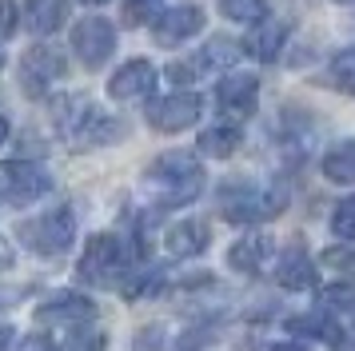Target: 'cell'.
I'll list each match as a JSON object with an SVG mask.
<instances>
[{
  "mask_svg": "<svg viewBox=\"0 0 355 351\" xmlns=\"http://www.w3.org/2000/svg\"><path fill=\"white\" fill-rule=\"evenodd\" d=\"M320 307H323L331 319H339L347 332H355V287H352V284L320 287Z\"/></svg>",
  "mask_w": 355,
  "mask_h": 351,
  "instance_id": "cell-19",
  "label": "cell"
},
{
  "mask_svg": "<svg viewBox=\"0 0 355 351\" xmlns=\"http://www.w3.org/2000/svg\"><path fill=\"white\" fill-rule=\"evenodd\" d=\"M275 280H279V287L284 291H311L315 287V259L300 248V243H291L288 252H284V259H279V268H275Z\"/></svg>",
  "mask_w": 355,
  "mask_h": 351,
  "instance_id": "cell-16",
  "label": "cell"
},
{
  "mask_svg": "<svg viewBox=\"0 0 355 351\" xmlns=\"http://www.w3.org/2000/svg\"><path fill=\"white\" fill-rule=\"evenodd\" d=\"M84 4H108V0H84Z\"/></svg>",
  "mask_w": 355,
  "mask_h": 351,
  "instance_id": "cell-38",
  "label": "cell"
},
{
  "mask_svg": "<svg viewBox=\"0 0 355 351\" xmlns=\"http://www.w3.org/2000/svg\"><path fill=\"white\" fill-rule=\"evenodd\" d=\"M236 52H240V44H232V40H211L204 52H200V60L211 68H227V64H236Z\"/></svg>",
  "mask_w": 355,
  "mask_h": 351,
  "instance_id": "cell-27",
  "label": "cell"
},
{
  "mask_svg": "<svg viewBox=\"0 0 355 351\" xmlns=\"http://www.w3.org/2000/svg\"><path fill=\"white\" fill-rule=\"evenodd\" d=\"M336 351H355V332L339 335V339H336Z\"/></svg>",
  "mask_w": 355,
  "mask_h": 351,
  "instance_id": "cell-35",
  "label": "cell"
},
{
  "mask_svg": "<svg viewBox=\"0 0 355 351\" xmlns=\"http://www.w3.org/2000/svg\"><path fill=\"white\" fill-rule=\"evenodd\" d=\"M68 4L72 0H28L24 4V24H28V32H36V36L56 32L68 20Z\"/></svg>",
  "mask_w": 355,
  "mask_h": 351,
  "instance_id": "cell-18",
  "label": "cell"
},
{
  "mask_svg": "<svg viewBox=\"0 0 355 351\" xmlns=\"http://www.w3.org/2000/svg\"><path fill=\"white\" fill-rule=\"evenodd\" d=\"M220 12L236 24H263L268 20V0H220Z\"/></svg>",
  "mask_w": 355,
  "mask_h": 351,
  "instance_id": "cell-23",
  "label": "cell"
},
{
  "mask_svg": "<svg viewBox=\"0 0 355 351\" xmlns=\"http://www.w3.org/2000/svg\"><path fill=\"white\" fill-rule=\"evenodd\" d=\"M272 259H275V239L268 232H248L227 248V264L243 275H259Z\"/></svg>",
  "mask_w": 355,
  "mask_h": 351,
  "instance_id": "cell-14",
  "label": "cell"
},
{
  "mask_svg": "<svg viewBox=\"0 0 355 351\" xmlns=\"http://www.w3.org/2000/svg\"><path fill=\"white\" fill-rule=\"evenodd\" d=\"M288 207V191L272 184H227L220 196V212L232 223H263Z\"/></svg>",
  "mask_w": 355,
  "mask_h": 351,
  "instance_id": "cell-3",
  "label": "cell"
},
{
  "mask_svg": "<svg viewBox=\"0 0 355 351\" xmlns=\"http://www.w3.org/2000/svg\"><path fill=\"white\" fill-rule=\"evenodd\" d=\"M240 128L236 124H211L200 132V152L211 160H227V156H236L240 152Z\"/></svg>",
  "mask_w": 355,
  "mask_h": 351,
  "instance_id": "cell-20",
  "label": "cell"
},
{
  "mask_svg": "<svg viewBox=\"0 0 355 351\" xmlns=\"http://www.w3.org/2000/svg\"><path fill=\"white\" fill-rule=\"evenodd\" d=\"M152 92H156V68L148 60H128L124 68H116L112 80H108V96L120 100V104L148 100Z\"/></svg>",
  "mask_w": 355,
  "mask_h": 351,
  "instance_id": "cell-12",
  "label": "cell"
},
{
  "mask_svg": "<svg viewBox=\"0 0 355 351\" xmlns=\"http://www.w3.org/2000/svg\"><path fill=\"white\" fill-rule=\"evenodd\" d=\"M263 351H311L307 343H272V348H263Z\"/></svg>",
  "mask_w": 355,
  "mask_h": 351,
  "instance_id": "cell-36",
  "label": "cell"
},
{
  "mask_svg": "<svg viewBox=\"0 0 355 351\" xmlns=\"http://www.w3.org/2000/svg\"><path fill=\"white\" fill-rule=\"evenodd\" d=\"M204 72H208V64L200 60V52H196L192 60H180V64H172V68H168V76L176 80V84H192V80H200Z\"/></svg>",
  "mask_w": 355,
  "mask_h": 351,
  "instance_id": "cell-29",
  "label": "cell"
},
{
  "mask_svg": "<svg viewBox=\"0 0 355 351\" xmlns=\"http://www.w3.org/2000/svg\"><path fill=\"white\" fill-rule=\"evenodd\" d=\"M104 332L92 327V323H80V327H68L64 339H60V351H104Z\"/></svg>",
  "mask_w": 355,
  "mask_h": 351,
  "instance_id": "cell-24",
  "label": "cell"
},
{
  "mask_svg": "<svg viewBox=\"0 0 355 351\" xmlns=\"http://www.w3.org/2000/svg\"><path fill=\"white\" fill-rule=\"evenodd\" d=\"M284 40H288V24L284 20H263V24H252V36L243 40V52H252L256 60H275Z\"/></svg>",
  "mask_w": 355,
  "mask_h": 351,
  "instance_id": "cell-17",
  "label": "cell"
},
{
  "mask_svg": "<svg viewBox=\"0 0 355 351\" xmlns=\"http://www.w3.org/2000/svg\"><path fill=\"white\" fill-rule=\"evenodd\" d=\"M211 243V228L204 220H176L164 236V248L176 255V259H192V255H204Z\"/></svg>",
  "mask_w": 355,
  "mask_h": 351,
  "instance_id": "cell-15",
  "label": "cell"
},
{
  "mask_svg": "<svg viewBox=\"0 0 355 351\" xmlns=\"http://www.w3.org/2000/svg\"><path fill=\"white\" fill-rule=\"evenodd\" d=\"M288 332L291 335H304V339H315V343H336L339 335H343L336 323H331L327 311H323V316H315V311H311V316H291L288 319Z\"/></svg>",
  "mask_w": 355,
  "mask_h": 351,
  "instance_id": "cell-22",
  "label": "cell"
},
{
  "mask_svg": "<svg viewBox=\"0 0 355 351\" xmlns=\"http://www.w3.org/2000/svg\"><path fill=\"white\" fill-rule=\"evenodd\" d=\"M8 140V120H4V116H0V144Z\"/></svg>",
  "mask_w": 355,
  "mask_h": 351,
  "instance_id": "cell-37",
  "label": "cell"
},
{
  "mask_svg": "<svg viewBox=\"0 0 355 351\" xmlns=\"http://www.w3.org/2000/svg\"><path fill=\"white\" fill-rule=\"evenodd\" d=\"M12 264H17V255H12V243L0 236V271H8Z\"/></svg>",
  "mask_w": 355,
  "mask_h": 351,
  "instance_id": "cell-33",
  "label": "cell"
},
{
  "mask_svg": "<svg viewBox=\"0 0 355 351\" xmlns=\"http://www.w3.org/2000/svg\"><path fill=\"white\" fill-rule=\"evenodd\" d=\"M52 191V176L33 160H8L0 164V196L8 204H36Z\"/></svg>",
  "mask_w": 355,
  "mask_h": 351,
  "instance_id": "cell-6",
  "label": "cell"
},
{
  "mask_svg": "<svg viewBox=\"0 0 355 351\" xmlns=\"http://www.w3.org/2000/svg\"><path fill=\"white\" fill-rule=\"evenodd\" d=\"M128 268V252H124V239L120 236H108V232H100V236L88 239V248L80 255V280H92V284H112L120 280Z\"/></svg>",
  "mask_w": 355,
  "mask_h": 351,
  "instance_id": "cell-5",
  "label": "cell"
},
{
  "mask_svg": "<svg viewBox=\"0 0 355 351\" xmlns=\"http://www.w3.org/2000/svg\"><path fill=\"white\" fill-rule=\"evenodd\" d=\"M164 0H124V24H148V20H156V8H160Z\"/></svg>",
  "mask_w": 355,
  "mask_h": 351,
  "instance_id": "cell-28",
  "label": "cell"
},
{
  "mask_svg": "<svg viewBox=\"0 0 355 351\" xmlns=\"http://www.w3.org/2000/svg\"><path fill=\"white\" fill-rule=\"evenodd\" d=\"M0 68H4V56H0Z\"/></svg>",
  "mask_w": 355,
  "mask_h": 351,
  "instance_id": "cell-41",
  "label": "cell"
},
{
  "mask_svg": "<svg viewBox=\"0 0 355 351\" xmlns=\"http://www.w3.org/2000/svg\"><path fill=\"white\" fill-rule=\"evenodd\" d=\"M36 319L40 323H52V327H80V323H92L96 319V303L88 300L84 291H60L36 307Z\"/></svg>",
  "mask_w": 355,
  "mask_h": 351,
  "instance_id": "cell-9",
  "label": "cell"
},
{
  "mask_svg": "<svg viewBox=\"0 0 355 351\" xmlns=\"http://www.w3.org/2000/svg\"><path fill=\"white\" fill-rule=\"evenodd\" d=\"M0 200H4V196H0Z\"/></svg>",
  "mask_w": 355,
  "mask_h": 351,
  "instance_id": "cell-42",
  "label": "cell"
},
{
  "mask_svg": "<svg viewBox=\"0 0 355 351\" xmlns=\"http://www.w3.org/2000/svg\"><path fill=\"white\" fill-rule=\"evenodd\" d=\"M56 128L76 152H88V148H104V144H116L120 140V120H112L104 108H96L92 100L84 96H68L60 100L56 108Z\"/></svg>",
  "mask_w": 355,
  "mask_h": 351,
  "instance_id": "cell-1",
  "label": "cell"
},
{
  "mask_svg": "<svg viewBox=\"0 0 355 351\" xmlns=\"http://www.w3.org/2000/svg\"><path fill=\"white\" fill-rule=\"evenodd\" d=\"M36 351H60V348H36Z\"/></svg>",
  "mask_w": 355,
  "mask_h": 351,
  "instance_id": "cell-39",
  "label": "cell"
},
{
  "mask_svg": "<svg viewBox=\"0 0 355 351\" xmlns=\"http://www.w3.org/2000/svg\"><path fill=\"white\" fill-rule=\"evenodd\" d=\"M339 4H355V0H339Z\"/></svg>",
  "mask_w": 355,
  "mask_h": 351,
  "instance_id": "cell-40",
  "label": "cell"
},
{
  "mask_svg": "<svg viewBox=\"0 0 355 351\" xmlns=\"http://www.w3.org/2000/svg\"><path fill=\"white\" fill-rule=\"evenodd\" d=\"M12 339H17L12 323H0V351H8V348H12Z\"/></svg>",
  "mask_w": 355,
  "mask_h": 351,
  "instance_id": "cell-34",
  "label": "cell"
},
{
  "mask_svg": "<svg viewBox=\"0 0 355 351\" xmlns=\"http://www.w3.org/2000/svg\"><path fill=\"white\" fill-rule=\"evenodd\" d=\"M60 76H64V60H60V52H52V48H28V52H24V60H20L24 92L44 96Z\"/></svg>",
  "mask_w": 355,
  "mask_h": 351,
  "instance_id": "cell-13",
  "label": "cell"
},
{
  "mask_svg": "<svg viewBox=\"0 0 355 351\" xmlns=\"http://www.w3.org/2000/svg\"><path fill=\"white\" fill-rule=\"evenodd\" d=\"M320 168L331 184H355V140H343L331 152H323Z\"/></svg>",
  "mask_w": 355,
  "mask_h": 351,
  "instance_id": "cell-21",
  "label": "cell"
},
{
  "mask_svg": "<svg viewBox=\"0 0 355 351\" xmlns=\"http://www.w3.org/2000/svg\"><path fill=\"white\" fill-rule=\"evenodd\" d=\"M160 343H164V332H144L140 339H136V351H160Z\"/></svg>",
  "mask_w": 355,
  "mask_h": 351,
  "instance_id": "cell-32",
  "label": "cell"
},
{
  "mask_svg": "<svg viewBox=\"0 0 355 351\" xmlns=\"http://www.w3.org/2000/svg\"><path fill=\"white\" fill-rule=\"evenodd\" d=\"M72 52H76L88 68L108 64V56L116 52V28L108 20H100V16H88V20H80V24L72 28Z\"/></svg>",
  "mask_w": 355,
  "mask_h": 351,
  "instance_id": "cell-7",
  "label": "cell"
},
{
  "mask_svg": "<svg viewBox=\"0 0 355 351\" xmlns=\"http://www.w3.org/2000/svg\"><path fill=\"white\" fill-rule=\"evenodd\" d=\"M256 100H259V80L252 72H232L216 88V108L224 112L227 120H248L256 112Z\"/></svg>",
  "mask_w": 355,
  "mask_h": 351,
  "instance_id": "cell-10",
  "label": "cell"
},
{
  "mask_svg": "<svg viewBox=\"0 0 355 351\" xmlns=\"http://www.w3.org/2000/svg\"><path fill=\"white\" fill-rule=\"evenodd\" d=\"M200 112H204V100L196 92H172L148 108V124L156 132H184L200 120Z\"/></svg>",
  "mask_w": 355,
  "mask_h": 351,
  "instance_id": "cell-8",
  "label": "cell"
},
{
  "mask_svg": "<svg viewBox=\"0 0 355 351\" xmlns=\"http://www.w3.org/2000/svg\"><path fill=\"white\" fill-rule=\"evenodd\" d=\"M20 239H24V248L36 255H64L72 248V239H76V216H72V207H52L44 216H33L28 223H20Z\"/></svg>",
  "mask_w": 355,
  "mask_h": 351,
  "instance_id": "cell-4",
  "label": "cell"
},
{
  "mask_svg": "<svg viewBox=\"0 0 355 351\" xmlns=\"http://www.w3.org/2000/svg\"><path fill=\"white\" fill-rule=\"evenodd\" d=\"M12 28H17V8H12V0H0V40L12 36Z\"/></svg>",
  "mask_w": 355,
  "mask_h": 351,
  "instance_id": "cell-31",
  "label": "cell"
},
{
  "mask_svg": "<svg viewBox=\"0 0 355 351\" xmlns=\"http://www.w3.org/2000/svg\"><path fill=\"white\" fill-rule=\"evenodd\" d=\"M331 80H336L339 92L355 96V48H343L331 56Z\"/></svg>",
  "mask_w": 355,
  "mask_h": 351,
  "instance_id": "cell-25",
  "label": "cell"
},
{
  "mask_svg": "<svg viewBox=\"0 0 355 351\" xmlns=\"http://www.w3.org/2000/svg\"><path fill=\"white\" fill-rule=\"evenodd\" d=\"M204 32V12L196 8V4H172L168 12H160L152 20V36H156V44L172 48V44H184V40H192Z\"/></svg>",
  "mask_w": 355,
  "mask_h": 351,
  "instance_id": "cell-11",
  "label": "cell"
},
{
  "mask_svg": "<svg viewBox=\"0 0 355 351\" xmlns=\"http://www.w3.org/2000/svg\"><path fill=\"white\" fill-rule=\"evenodd\" d=\"M323 264H327V268H339V271H352L355 252L352 248H327V252H323Z\"/></svg>",
  "mask_w": 355,
  "mask_h": 351,
  "instance_id": "cell-30",
  "label": "cell"
},
{
  "mask_svg": "<svg viewBox=\"0 0 355 351\" xmlns=\"http://www.w3.org/2000/svg\"><path fill=\"white\" fill-rule=\"evenodd\" d=\"M331 232H336L339 239L355 243V191L343 196V200L336 204V212H331Z\"/></svg>",
  "mask_w": 355,
  "mask_h": 351,
  "instance_id": "cell-26",
  "label": "cell"
},
{
  "mask_svg": "<svg viewBox=\"0 0 355 351\" xmlns=\"http://www.w3.org/2000/svg\"><path fill=\"white\" fill-rule=\"evenodd\" d=\"M148 188L156 191L160 204H188L204 191V164L192 156V152H164L148 164Z\"/></svg>",
  "mask_w": 355,
  "mask_h": 351,
  "instance_id": "cell-2",
  "label": "cell"
}]
</instances>
